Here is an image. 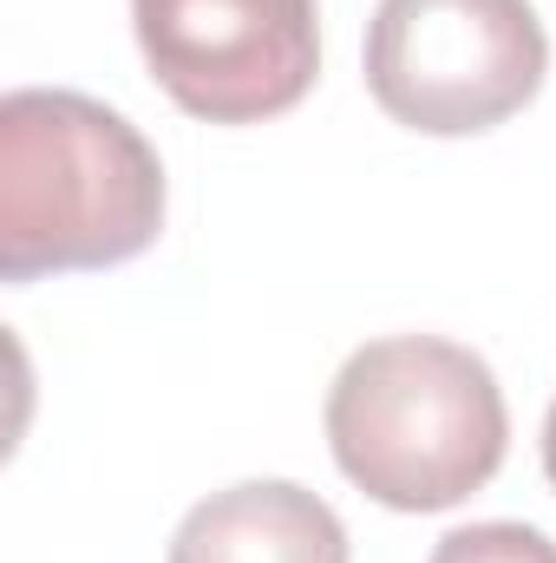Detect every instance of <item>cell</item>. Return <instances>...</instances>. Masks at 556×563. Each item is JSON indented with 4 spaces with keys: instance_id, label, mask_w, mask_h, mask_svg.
Here are the masks:
<instances>
[{
    "instance_id": "1",
    "label": "cell",
    "mask_w": 556,
    "mask_h": 563,
    "mask_svg": "<svg viewBox=\"0 0 556 563\" xmlns=\"http://www.w3.org/2000/svg\"><path fill=\"white\" fill-rule=\"evenodd\" d=\"M164 230V164L138 125L86 92L0 99V276L119 269Z\"/></svg>"
},
{
    "instance_id": "2",
    "label": "cell",
    "mask_w": 556,
    "mask_h": 563,
    "mask_svg": "<svg viewBox=\"0 0 556 563\" xmlns=\"http://www.w3.org/2000/svg\"><path fill=\"white\" fill-rule=\"evenodd\" d=\"M511 413L498 374L438 334H387L327 387L334 465L387 511H452L504 465Z\"/></svg>"
},
{
    "instance_id": "3",
    "label": "cell",
    "mask_w": 556,
    "mask_h": 563,
    "mask_svg": "<svg viewBox=\"0 0 556 563\" xmlns=\"http://www.w3.org/2000/svg\"><path fill=\"white\" fill-rule=\"evenodd\" d=\"M551 40L531 0H380L367 26L374 106L425 139L491 132L537 99Z\"/></svg>"
},
{
    "instance_id": "4",
    "label": "cell",
    "mask_w": 556,
    "mask_h": 563,
    "mask_svg": "<svg viewBox=\"0 0 556 563\" xmlns=\"http://www.w3.org/2000/svg\"><path fill=\"white\" fill-rule=\"evenodd\" d=\"M151 79L203 125H263L321 73L314 0H132Z\"/></svg>"
},
{
    "instance_id": "5",
    "label": "cell",
    "mask_w": 556,
    "mask_h": 563,
    "mask_svg": "<svg viewBox=\"0 0 556 563\" xmlns=\"http://www.w3.org/2000/svg\"><path fill=\"white\" fill-rule=\"evenodd\" d=\"M170 563H347V531L308 485L249 478L190 505Z\"/></svg>"
},
{
    "instance_id": "6",
    "label": "cell",
    "mask_w": 556,
    "mask_h": 563,
    "mask_svg": "<svg viewBox=\"0 0 556 563\" xmlns=\"http://www.w3.org/2000/svg\"><path fill=\"white\" fill-rule=\"evenodd\" d=\"M432 563H556V544L531 525H465L438 538Z\"/></svg>"
},
{
    "instance_id": "7",
    "label": "cell",
    "mask_w": 556,
    "mask_h": 563,
    "mask_svg": "<svg viewBox=\"0 0 556 563\" xmlns=\"http://www.w3.org/2000/svg\"><path fill=\"white\" fill-rule=\"evenodd\" d=\"M544 478H551V492H556V407H551V420H544Z\"/></svg>"
}]
</instances>
